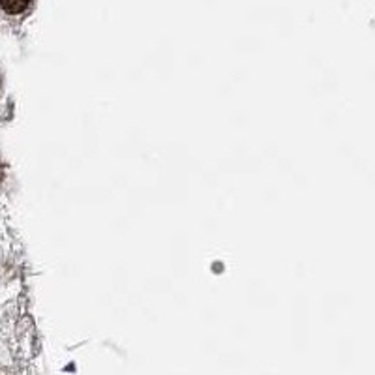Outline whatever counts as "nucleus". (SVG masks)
<instances>
[{
	"mask_svg": "<svg viewBox=\"0 0 375 375\" xmlns=\"http://www.w3.org/2000/svg\"><path fill=\"white\" fill-rule=\"evenodd\" d=\"M30 2H32V0H0L2 10L10 13V15H19V13H23L24 10H29Z\"/></svg>",
	"mask_w": 375,
	"mask_h": 375,
	"instance_id": "nucleus-1",
	"label": "nucleus"
}]
</instances>
